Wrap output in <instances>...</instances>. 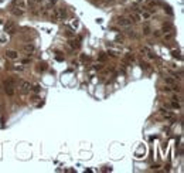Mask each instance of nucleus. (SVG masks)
Here are the masks:
<instances>
[{"instance_id":"14","label":"nucleus","mask_w":184,"mask_h":173,"mask_svg":"<svg viewBox=\"0 0 184 173\" xmlns=\"http://www.w3.org/2000/svg\"><path fill=\"white\" fill-rule=\"evenodd\" d=\"M162 115L164 116V118H167V119H171V118H174V114L170 111H166V109H162Z\"/></svg>"},{"instance_id":"2","label":"nucleus","mask_w":184,"mask_h":173,"mask_svg":"<svg viewBox=\"0 0 184 173\" xmlns=\"http://www.w3.org/2000/svg\"><path fill=\"white\" fill-rule=\"evenodd\" d=\"M132 20L129 17H118L116 18V24H118L119 27H125V28H127V27L132 26Z\"/></svg>"},{"instance_id":"4","label":"nucleus","mask_w":184,"mask_h":173,"mask_svg":"<svg viewBox=\"0 0 184 173\" xmlns=\"http://www.w3.org/2000/svg\"><path fill=\"white\" fill-rule=\"evenodd\" d=\"M4 57L7 58V60L14 61V60H17V58H18V53L16 51V50H7V51L4 53Z\"/></svg>"},{"instance_id":"27","label":"nucleus","mask_w":184,"mask_h":173,"mask_svg":"<svg viewBox=\"0 0 184 173\" xmlns=\"http://www.w3.org/2000/svg\"><path fill=\"white\" fill-rule=\"evenodd\" d=\"M50 3H51V4H54V3H57V0H48Z\"/></svg>"},{"instance_id":"7","label":"nucleus","mask_w":184,"mask_h":173,"mask_svg":"<svg viewBox=\"0 0 184 173\" xmlns=\"http://www.w3.org/2000/svg\"><path fill=\"white\" fill-rule=\"evenodd\" d=\"M23 50H24L26 55H28V57H30L31 54L35 51V47H34V44H31V43H27V44L23 45Z\"/></svg>"},{"instance_id":"12","label":"nucleus","mask_w":184,"mask_h":173,"mask_svg":"<svg viewBox=\"0 0 184 173\" xmlns=\"http://www.w3.org/2000/svg\"><path fill=\"white\" fill-rule=\"evenodd\" d=\"M140 17H142V20H149L152 17V13L143 9V10H140Z\"/></svg>"},{"instance_id":"17","label":"nucleus","mask_w":184,"mask_h":173,"mask_svg":"<svg viewBox=\"0 0 184 173\" xmlns=\"http://www.w3.org/2000/svg\"><path fill=\"white\" fill-rule=\"evenodd\" d=\"M170 30H174V28H173V26H171L170 23H164V24H163V33H164V31H170Z\"/></svg>"},{"instance_id":"3","label":"nucleus","mask_w":184,"mask_h":173,"mask_svg":"<svg viewBox=\"0 0 184 173\" xmlns=\"http://www.w3.org/2000/svg\"><path fill=\"white\" fill-rule=\"evenodd\" d=\"M4 31L7 34H14L16 31H17V26H16V23L14 21H7L4 24Z\"/></svg>"},{"instance_id":"19","label":"nucleus","mask_w":184,"mask_h":173,"mask_svg":"<svg viewBox=\"0 0 184 173\" xmlns=\"http://www.w3.org/2000/svg\"><path fill=\"white\" fill-rule=\"evenodd\" d=\"M4 92L7 94V95H10V97H11V95L14 94V89H13V87H6V85H4Z\"/></svg>"},{"instance_id":"11","label":"nucleus","mask_w":184,"mask_h":173,"mask_svg":"<svg viewBox=\"0 0 184 173\" xmlns=\"http://www.w3.org/2000/svg\"><path fill=\"white\" fill-rule=\"evenodd\" d=\"M10 11H11V13L14 14V16H23V14H24V10H21V9H18V7H13V6H11V9H10Z\"/></svg>"},{"instance_id":"21","label":"nucleus","mask_w":184,"mask_h":173,"mask_svg":"<svg viewBox=\"0 0 184 173\" xmlns=\"http://www.w3.org/2000/svg\"><path fill=\"white\" fill-rule=\"evenodd\" d=\"M13 70L14 71H24V65H13Z\"/></svg>"},{"instance_id":"28","label":"nucleus","mask_w":184,"mask_h":173,"mask_svg":"<svg viewBox=\"0 0 184 173\" xmlns=\"http://www.w3.org/2000/svg\"><path fill=\"white\" fill-rule=\"evenodd\" d=\"M1 23H3V20H1V18H0V24H1Z\"/></svg>"},{"instance_id":"24","label":"nucleus","mask_w":184,"mask_h":173,"mask_svg":"<svg viewBox=\"0 0 184 173\" xmlns=\"http://www.w3.org/2000/svg\"><path fill=\"white\" fill-rule=\"evenodd\" d=\"M171 101L180 102V101H181V97H180V95H176V94H173V95H171Z\"/></svg>"},{"instance_id":"13","label":"nucleus","mask_w":184,"mask_h":173,"mask_svg":"<svg viewBox=\"0 0 184 173\" xmlns=\"http://www.w3.org/2000/svg\"><path fill=\"white\" fill-rule=\"evenodd\" d=\"M68 44H70L71 48H75V50H78L79 47H81V44H79L78 40H70V41H68Z\"/></svg>"},{"instance_id":"25","label":"nucleus","mask_w":184,"mask_h":173,"mask_svg":"<svg viewBox=\"0 0 184 173\" xmlns=\"http://www.w3.org/2000/svg\"><path fill=\"white\" fill-rule=\"evenodd\" d=\"M171 54H173V57H176V58H179V60H181V55H180L179 51H173Z\"/></svg>"},{"instance_id":"10","label":"nucleus","mask_w":184,"mask_h":173,"mask_svg":"<svg viewBox=\"0 0 184 173\" xmlns=\"http://www.w3.org/2000/svg\"><path fill=\"white\" fill-rule=\"evenodd\" d=\"M164 84L173 87V85H176L177 82H176V78H174V77H164Z\"/></svg>"},{"instance_id":"5","label":"nucleus","mask_w":184,"mask_h":173,"mask_svg":"<svg viewBox=\"0 0 184 173\" xmlns=\"http://www.w3.org/2000/svg\"><path fill=\"white\" fill-rule=\"evenodd\" d=\"M11 6L13 7H18V9H21V10H26L27 9V0H13Z\"/></svg>"},{"instance_id":"15","label":"nucleus","mask_w":184,"mask_h":173,"mask_svg":"<svg viewBox=\"0 0 184 173\" xmlns=\"http://www.w3.org/2000/svg\"><path fill=\"white\" fill-rule=\"evenodd\" d=\"M47 70V64L45 62H38L37 64V71L38 72H43V71H45Z\"/></svg>"},{"instance_id":"18","label":"nucleus","mask_w":184,"mask_h":173,"mask_svg":"<svg viewBox=\"0 0 184 173\" xmlns=\"http://www.w3.org/2000/svg\"><path fill=\"white\" fill-rule=\"evenodd\" d=\"M162 92L170 94V92H173V88H171L170 85H164V87H162Z\"/></svg>"},{"instance_id":"8","label":"nucleus","mask_w":184,"mask_h":173,"mask_svg":"<svg viewBox=\"0 0 184 173\" xmlns=\"http://www.w3.org/2000/svg\"><path fill=\"white\" fill-rule=\"evenodd\" d=\"M163 36V40L166 41H171L173 40V38H174V30H170V31H164V33H163L162 34Z\"/></svg>"},{"instance_id":"22","label":"nucleus","mask_w":184,"mask_h":173,"mask_svg":"<svg viewBox=\"0 0 184 173\" xmlns=\"http://www.w3.org/2000/svg\"><path fill=\"white\" fill-rule=\"evenodd\" d=\"M162 34H163L162 30H154V31H153V36L157 37V38H160V37H162Z\"/></svg>"},{"instance_id":"29","label":"nucleus","mask_w":184,"mask_h":173,"mask_svg":"<svg viewBox=\"0 0 184 173\" xmlns=\"http://www.w3.org/2000/svg\"><path fill=\"white\" fill-rule=\"evenodd\" d=\"M122 1H126V0H122Z\"/></svg>"},{"instance_id":"6","label":"nucleus","mask_w":184,"mask_h":173,"mask_svg":"<svg viewBox=\"0 0 184 173\" xmlns=\"http://www.w3.org/2000/svg\"><path fill=\"white\" fill-rule=\"evenodd\" d=\"M20 91H21V92H30L31 91V84L28 82V81L21 80L20 81Z\"/></svg>"},{"instance_id":"20","label":"nucleus","mask_w":184,"mask_h":173,"mask_svg":"<svg viewBox=\"0 0 184 173\" xmlns=\"http://www.w3.org/2000/svg\"><path fill=\"white\" fill-rule=\"evenodd\" d=\"M4 85H6V87H13V88H14V81L11 80V78H9V80L4 81Z\"/></svg>"},{"instance_id":"9","label":"nucleus","mask_w":184,"mask_h":173,"mask_svg":"<svg viewBox=\"0 0 184 173\" xmlns=\"http://www.w3.org/2000/svg\"><path fill=\"white\" fill-rule=\"evenodd\" d=\"M166 108H171V109H181V104L177 101H171L170 104H166Z\"/></svg>"},{"instance_id":"26","label":"nucleus","mask_w":184,"mask_h":173,"mask_svg":"<svg viewBox=\"0 0 184 173\" xmlns=\"http://www.w3.org/2000/svg\"><path fill=\"white\" fill-rule=\"evenodd\" d=\"M105 60H106V55L101 54V55H99V61H105Z\"/></svg>"},{"instance_id":"16","label":"nucleus","mask_w":184,"mask_h":173,"mask_svg":"<svg viewBox=\"0 0 184 173\" xmlns=\"http://www.w3.org/2000/svg\"><path fill=\"white\" fill-rule=\"evenodd\" d=\"M142 31H143V36H149L150 33H152V27H150L149 24H146V26L143 27V30H142Z\"/></svg>"},{"instance_id":"23","label":"nucleus","mask_w":184,"mask_h":173,"mask_svg":"<svg viewBox=\"0 0 184 173\" xmlns=\"http://www.w3.org/2000/svg\"><path fill=\"white\" fill-rule=\"evenodd\" d=\"M40 89H41V88H40V85H38V84H35L34 87L31 88V91H33L34 94H38V92H40Z\"/></svg>"},{"instance_id":"1","label":"nucleus","mask_w":184,"mask_h":173,"mask_svg":"<svg viewBox=\"0 0 184 173\" xmlns=\"http://www.w3.org/2000/svg\"><path fill=\"white\" fill-rule=\"evenodd\" d=\"M51 17L57 21H61V20H65L67 17V9L65 7H55L51 13Z\"/></svg>"}]
</instances>
